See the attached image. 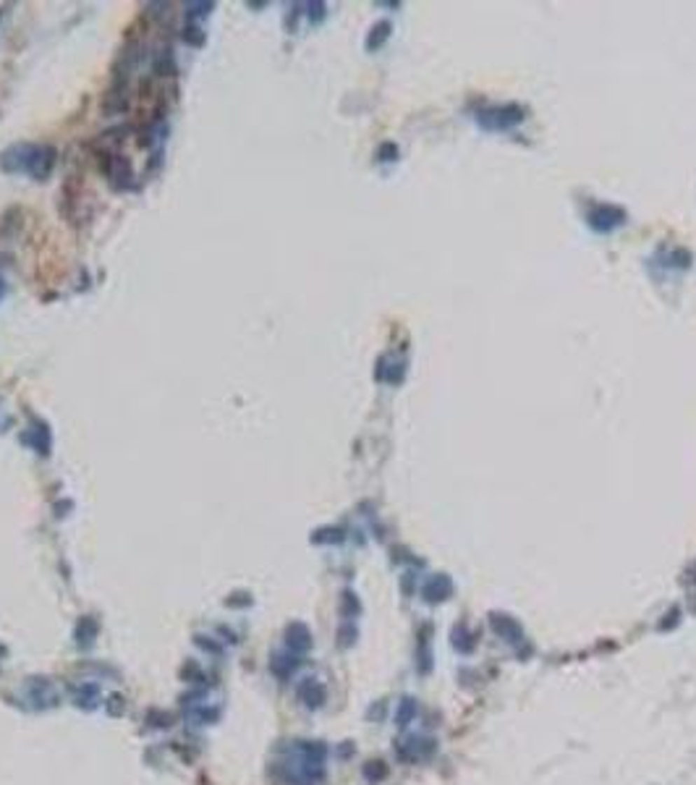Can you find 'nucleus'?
<instances>
[{
    "instance_id": "obj_27",
    "label": "nucleus",
    "mask_w": 696,
    "mask_h": 785,
    "mask_svg": "<svg viewBox=\"0 0 696 785\" xmlns=\"http://www.w3.org/2000/svg\"><path fill=\"white\" fill-rule=\"evenodd\" d=\"M249 605H251V595H249V592H236V595H230L228 599H225V607H236V610L249 607Z\"/></svg>"
},
{
    "instance_id": "obj_21",
    "label": "nucleus",
    "mask_w": 696,
    "mask_h": 785,
    "mask_svg": "<svg viewBox=\"0 0 696 785\" xmlns=\"http://www.w3.org/2000/svg\"><path fill=\"white\" fill-rule=\"evenodd\" d=\"M147 723L152 728L162 730V728L173 725V715H170V712H165V709H149V712H147Z\"/></svg>"
},
{
    "instance_id": "obj_19",
    "label": "nucleus",
    "mask_w": 696,
    "mask_h": 785,
    "mask_svg": "<svg viewBox=\"0 0 696 785\" xmlns=\"http://www.w3.org/2000/svg\"><path fill=\"white\" fill-rule=\"evenodd\" d=\"M359 613H361V605H359L356 595L346 592V595H343V602H340V616H343V620H354Z\"/></svg>"
},
{
    "instance_id": "obj_20",
    "label": "nucleus",
    "mask_w": 696,
    "mask_h": 785,
    "mask_svg": "<svg viewBox=\"0 0 696 785\" xmlns=\"http://www.w3.org/2000/svg\"><path fill=\"white\" fill-rule=\"evenodd\" d=\"M32 435H34V447H37V453H42V456H48L50 453V429L45 427V424H37V427L32 429Z\"/></svg>"
},
{
    "instance_id": "obj_15",
    "label": "nucleus",
    "mask_w": 696,
    "mask_h": 785,
    "mask_svg": "<svg viewBox=\"0 0 696 785\" xmlns=\"http://www.w3.org/2000/svg\"><path fill=\"white\" fill-rule=\"evenodd\" d=\"M419 715V704L417 699H411V696H406V699H401V704H398V712H396V723L398 728H408L411 723H414V717Z\"/></svg>"
},
{
    "instance_id": "obj_8",
    "label": "nucleus",
    "mask_w": 696,
    "mask_h": 785,
    "mask_svg": "<svg viewBox=\"0 0 696 785\" xmlns=\"http://www.w3.org/2000/svg\"><path fill=\"white\" fill-rule=\"evenodd\" d=\"M55 162H58V152L53 147H37V155H34V162H32L29 168V176L37 181H45L53 173V168H55Z\"/></svg>"
},
{
    "instance_id": "obj_2",
    "label": "nucleus",
    "mask_w": 696,
    "mask_h": 785,
    "mask_svg": "<svg viewBox=\"0 0 696 785\" xmlns=\"http://www.w3.org/2000/svg\"><path fill=\"white\" fill-rule=\"evenodd\" d=\"M489 626H492V631H495L497 637L503 639L513 652H516L521 660H527V657H531V644H529L527 634H524V628H521V623H518L513 616H503V613H495V616H489Z\"/></svg>"
},
{
    "instance_id": "obj_9",
    "label": "nucleus",
    "mask_w": 696,
    "mask_h": 785,
    "mask_svg": "<svg viewBox=\"0 0 696 785\" xmlns=\"http://www.w3.org/2000/svg\"><path fill=\"white\" fill-rule=\"evenodd\" d=\"M298 665H301V657L286 649V652L272 655V660H270V673L278 678V681H288V678L298 670Z\"/></svg>"
},
{
    "instance_id": "obj_29",
    "label": "nucleus",
    "mask_w": 696,
    "mask_h": 785,
    "mask_svg": "<svg viewBox=\"0 0 696 785\" xmlns=\"http://www.w3.org/2000/svg\"><path fill=\"white\" fill-rule=\"evenodd\" d=\"M218 634H220V637H225V639H223V641H230V644H236V641H239V639H236V634H233L230 628H225V626H220V628H218Z\"/></svg>"
},
{
    "instance_id": "obj_28",
    "label": "nucleus",
    "mask_w": 696,
    "mask_h": 785,
    "mask_svg": "<svg viewBox=\"0 0 696 785\" xmlns=\"http://www.w3.org/2000/svg\"><path fill=\"white\" fill-rule=\"evenodd\" d=\"M314 542H340V534H338V529H325V532H317V534H314Z\"/></svg>"
},
{
    "instance_id": "obj_6",
    "label": "nucleus",
    "mask_w": 696,
    "mask_h": 785,
    "mask_svg": "<svg viewBox=\"0 0 696 785\" xmlns=\"http://www.w3.org/2000/svg\"><path fill=\"white\" fill-rule=\"evenodd\" d=\"M286 649L293 652V655L304 657L312 649V631H309L304 623H288L286 628Z\"/></svg>"
},
{
    "instance_id": "obj_4",
    "label": "nucleus",
    "mask_w": 696,
    "mask_h": 785,
    "mask_svg": "<svg viewBox=\"0 0 696 785\" xmlns=\"http://www.w3.org/2000/svg\"><path fill=\"white\" fill-rule=\"evenodd\" d=\"M37 155V144H13L0 155V168L6 173H29Z\"/></svg>"
},
{
    "instance_id": "obj_26",
    "label": "nucleus",
    "mask_w": 696,
    "mask_h": 785,
    "mask_svg": "<svg viewBox=\"0 0 696 785\" xmlns=\"http://www.w3.org/2000/svg\"><path fill=\"white\" fill-rule=\"evenodd\" d=\"M212 8H215L212 3H186V16H189V19H197V16H207Z\"/></svg>"
},
{
    "instance_id": "obj_17",
    "label": "nucleus",
    "mask_w": 696,
    "mask_h": 785,
    "mask_svg": "<svg viewBox=\"0 0 696 785\" xmlns=\"http://www.w3.org/2000/svg\"><path fill=\"white\" fill-rule=\"evenodd\" d=\"M189 717L194 723H199V725H212V723L220 720V709L218 707L197 704V707H189Z\"/></svg>"
},
{
    "instance_id": "obj_14",
    "label": "nucleus",
    "mask_w": 696,
    "mask_h": 785,
    "mask_svg": "<svg viewBox=\"0 0 696 785\" xmlns=\"http://www.w3.org/2000/svg\"><path fill=\"white\" fill-rule=\"evenodd\" d=\"M447 597H450V581H447V578L438 576L424 584V599H427V602H443Z\"/></svg>"
},
{
    "instance_id": "obj_12",
    "label": "nucleus",
    "mask_w": 696,
    "mask_h": 785,
    "mask_svg": "<svg viewBox=\"0 0 696 785\" xmlns=\"http://www.w3.org/2000/svg\"><path fill=\"white\" fill-rule=\"evenodd\" d=\"M97 634H99V623L92 616H84L79 623H76V634H74V637H76V644H79L81 649H90V646L95 644Z\"/></svg>"
},
{
    "instance_id": "obj_10",
    "label": "nucleus",
    "mask_w": 696,
    "mask_h": 785,
    "mask_svg": "<svg viewBox=\"0 0 696 785\" xmlns=\"http://www.w3.org/2000/svg\"><path fill=\"white\" fill-rule=\"evenodd\" d=\"M71 694H74V704L79 707V709H87V712H92V709H97L99 704V686L97 683H79V686L71 688Z\"/></svg>"
},
{
    "instance_id": "obj_18",
    "label": "nucleus",
    "mask_w": 696,
    "mask_h": 785,
    "mask_svg": "<svg viewBox=\"0 0 696 785\" xmlns=\"http://www.w3.org/2000/svg\"><path fill=\"white\" fill-rule=\"evenodd\" d=\"M181 676H183L186 683L207 686V673H204V670L199 667V662H194V660H186V665H183V670H181Z\"/></svg>"
},
{
    "instance_id": "obj_22",
    "label": "nucleus",
    "mask_w": 696,
    "mask_h": 785,
    "mask_svg": "<svg viewBox=\"0 0 696 785\" xmlns=\"http://www.w3.org/2000/svg\"><path fill=\"white\" fill-rule=\"evenodd\" d=\"M105 712H108L110 717H120L126 712V699L120 694H110L108 702H105Z\"/></svg>"
},
{
    "instance_id": "obj_11",
    "label": "nucleus",
    "mask_w": 696,
    "mask_h": 785,
    "mask_svg": "<svg viewBox=\"0 0 696 785\" xmlns=\"http://www.w3.org/2000/svg\"><path fill=\"white\" fill-rule=\"evenodd\" d=\"M429 634H432V628L427 626V634L422 631V637H419V646H417L419 676H429V673H432V665H435V660H432V639H429Z\"/></svg>"
},
{
    "instance_id": "obj_13",
    "label": "nucleus",
    "mask_w": 696,
    "mask_h": 785,
    "mask_svg": "<svg viewBox=\"0 0 696 785\" xmlns=\"http://www.w3.org/2000/svg\"><path fill=\"white\" fill-rule=\"evenodd\" d=\"M450 644H453V649H456L458 655H471V652L477 649V639H474V634H471L464 623H458V626L453 628V634H450Z\"/></svg>"
},
{
    "instance_id": "obj_3",
    "label": "nucleus",
    "mask_w": 696,
    "mask_h": 785,
    "mask_svg": "<svg viewBox=\"0 0 696 785\" xmlns=\"http://www.w3.org/2000/svg\"><path fill=\"white\" fill-rule=\"evenodd\" d=\"M438 751V741L427 736H408L403 741L396 744V756L406 765H419V762H427L432 759Z\"/></svg>"
},
{
    "instance_id": "obj_31",
    "label": "nucleus",
    "mask_w": 696,
    "mask_h": 785,
    "mask_svg": "<svg viewBox=\"0 0 696 785\" xmlns=\"http://www.w3.org/2000/svg\"><path fill=\"white\" fill-rule=\"evenodd\" d=\"M6 296V283H3V278H0V298Z\"/></svg>"
},
{
    "instance_id": "obj_23",
    "label": "nucleus",
    "mask_w": 696,
    "mask_h": 785,
    "mask_svg": "<svg viewBox=\"0 0 696 785\" xmlns=\"http://www.w3.org/2000/svg\"><path fill=\"white\" fill-rule=\"evenodd\" d=\"M354 641H356V626H354V620H343V626L338 628V644L351 646Z\"/></svg>"
},
{
    "instance_id": "obj_24",
    "label": "nucleus",
    "mask_w": 696,
    "mask_h": 785,
    "mask_svg": "<svg viewBox=\"0 0 696 785\" xmlns=\"http://www.w3.org/2000/svg\"><path fill=\"white\" fill-rule=\"evenodd\" d=\"M183 42L191 45V48H202V45H204V32L199 29V27H194V24H189V27L183 29Z\"/></svg>"
},
{
    "instance_id": "obj_16",
    "label": "nucleus",
    "mask_w": 696,
    "mask_h": 785,
    "mask_svg": "<svg viewBox=\"0 0 696 785\" xmlns=\"http://www.w3.org/2000/svg\"><path fill=\"white\" fill-rule=\"evenodd\" d=\"M361 775H364V780H367L369 785H377L388 777V765H385L382 759H369L367 765L361 767Z\"/></svg>"
},
{
    "instance_id": "obj_5",
    "label": "nucleus",
    "mask_w": 696,
    "mask_h": 785,
    "mask_svg": "<svg viewBox=\"0 0 696 785\" xmlns=\"http://www.w3.org/2000/svg\"><path fill=\"white\" fill-rule=\"evenodd\" d=\"M296 699L301 702V707H307V709H319V707L328 702V688L322 686L317 678H304L296 686Z\"/></svg>"
},
{
    "instance_id": "obj_7",
    "label": "nucleus",
    "mask_w": 696,
    "mask_h": 785,
    "mask_svg": "<svg viewBox=\"0 0 696 785\" xmlns=\"http://www.w3.org/2000/svg\"><path fill=\"white\" fill-rule=\"evenodd\" d=\"M29 702H34V707H40V709L55 707L58 704V691H55V686L50 683L48 678H32L29 681Z\"/></svg>"
},
{
    "instance_id": "obj_1",
    "label": "nucleus",
    "mask_w": 696,
    "mask_h": 785,
    "mask_svg": "<svg viewBox=\"0 0 696 785\" xmlns=\"http://www.w3.org/2000/svg\"><path fill=\"white\" fill-rule=\"evenodd\" d=\"M280 759L270 765V777L275 785H319L325 780L328 746L322 741H288L280 746Z\"/></svg>"
},
{
    "instance_id": "obj_25",
    "label": "nucleus",
    "mask_w": 696,
    "mask_h": 785,
    "mask_svg": "<svg viewBox=\"0 0 696 785\" xmlns=\"http://www.w3.org/2000/svg\"><path fill=\"white\" fill-rule=\"evenodd\" d=\"M194 644L202 646V649H204V652H209V655H223V646H220L218 641H215V639H212V637H204V634H197V637H194Z\"/></svg>"
},
{
    "instance_id": "obj_30",
    "label": "nucleus",
    "mask_w": 696,
    "mask_h": 785,
    "mask_svg": "<svg viewBox=\"0 0 696 785\" xmlns=\"http://www.w3.org/2000/svg\"><path fill=\"white\" fill-rule=\"evenodd\" d=\"M385 715V702H377V707L369 709V717H382Z\"/></svg>"
}]
</instances>
